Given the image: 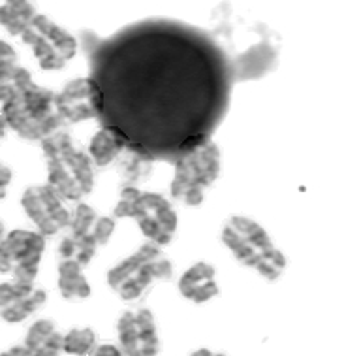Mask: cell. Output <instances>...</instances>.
I'll list each match as a JSON object with an SVG mask.
<instances>
[{"instance_id":"9","label":"cell","mask_w":359,"mask_h":356,"mask_svg":"<svg viewBox=\"0 0 359 356\" xmlns=\"http://www.w3.org/2000/svg\"><path fill=\"white\" fill-rule=\"evenodd\" d=\"M23 40L32 48L36 59L46 70H57L76 55V40L46 18H34L30 29L23 32Z\"/></svg>"},{"instance_id":"1","label":"cell","mask_w":359,"mask_h":356,"mask_svg":"<svg viewBox=\"0 0 359 356\" xmlns=\"http://www.w3.org/2000/svg\"><path fill=\"white\" fill-rule=\"evenodd\" d=\"M98 123L137 157L175 164L211 142L230 110L231 60L209 30L168 18L142 19L102 38L79 30Z\"/></svg>"},{"instance_id":"34","label":"cell","mask_w":359,"mask_h":356,"mask_svg":"<svg viewBox=\"0 0 359 356\" xmlns=\"http://www.w3.org/2000/svg\"><path fill=\"white\" fill-rule=\"evenodd\" d=\"M136 356H151V355H136Z\"/></svg>"},{"instance_id":"32","label":"cell","mask_w":359,"mask_h":356,"mask_svg":"<svg viewBox=\"0 0 359 356\" xmlns=\"http://www.w3.org/2000/svg\"><path fill=\"white\" fill-rule=\"evenodd\" d=\"M4 237H6V230H4V225H2V220H0V244H2Z\"/></svg>"},{"instance_id":"24","label":"cell","mask_w":359,"mask_h":356,"mask_svg":"<svg viewBox=\"0 0 359 356\" xmlns=\"http://www.w3.org/2000/svg\"><path fill=\"white\" fill-rule=\"evenodd\" d=\"M34 286L32 285H23V283H0V309L8 308L10 303L18 302L19 298L27 296L29 292H32Z\"/></svg>"},{"instance_id":"4","label":"cell","mask_w":359,"mask_h":356,"mask_svg":"<svg viewBox=\"0 0 359 356\" xmlns=\"http://www.w3.org/2000/svg\"><path fill=\"white\" fill-rule=\"evenodd\" d=\"M171 277L173 264L162 255L160 245L147 242L107 272V285L124 302H134L154 281H170Z\"/></svg>"},{"instance_id":"6","label":"cell","mask_w":359,"mask_h":356,"mask_svg":"<svg viewBox=\"0 0 359 356\" xmlns=\"http://www.w3.org/2000/svg\"><path fill=\"white\" fill-rule=\"evenodd\" d=\"M220 173V151L217 143H205L184 154L175 162V176L171 181V195L187 206H200L205 190Z\"/></svg>"},{"instance_id":"14","label":"cell","mask_w":359,"mask_h":356,"mask_svg":"<svg viewBox=\"0 0 359 356\" xmlns=\"http://www.w3.org/2000/svg\"><path fill=\"white\" fill-rule=\"evenodd\" d=\"M34 21V8L27 0H8L0 6V23L4 25L10 34H23Z\"/></svg>"},{"instance_id":"10","label":"cell","mask_w":359,"mask_h":356,"mask_svg":"<svg viewBox=\"0 0 359 356\" xmlns=\"http://www.w3.org/2000/svg\"><path fill=\"white\" fill-rule=\"evenodd\" d=\"M21 206L41 236H55L60 228L70 225V211L49 185L29 187L21 198Z\"/></svg>"},{"instance_id":"20","label":"cell","mask_w":359,"mask_h":356,"mask_svg":"<svg viewBox=\"0 0 359 356\" xmlns=\"http://www.w3.org/2000/svg\"><path fill=\"white\" fill-rule=\"evenodd\" d=\"M76 149L77 147L76 143H74V140H72V136L68 132L62 131V128L41 140V151H43L48 161L66 157V154H70L72 151H76Z\"/></svg>"},{"instance_id":"23","label":"cell","mask_w":359,"mask_h":356,"mask_svg":"<svg viewBox=\"0 0 359 356\" xmlns=\"http://www.w3.org/2000/svg\"><path fill=\"white\" fill-rule=\"evenodd\" d=\"M74 239V245H76V253H74V261H77L81 266H87L88 262L93 261V256L96 253V239L93 234H87V236H70Z\"/></svg>"},{"instance_id":"30","label":"cell","mask_w":359,"mask_h":356,"mask_svg":"<svg viewBox=\"0 0 359 356\" xmlns=\"http://www.w3.org/2000/svg\"><path fill=\"white\" fill-rule=\"evenodd\" d=\"M212 355H215V352H211L209 349H198L196 352H192L190 356H212Z\"/></svg>"},{"instance_id":"8","label":"cell","mask_w":359,"mask_h":356,"mask_svg":"<svg viewBox=\"0 0 359 356\" xmlns=\"http://www.w3.org/2000/svg\"><path fill=\"white\" fill-rule=\"evenodd\" d=\"M88 153L79 149L66 157L48 161V185L66 200H81L95 187V172Z\"/></svg>"},{"instance_id":"29","label":"cell","mask_w":359,"mask_h":356,"mask_svg":"<svg viewBox=\"0 0 359 356\" xmlns=\"http://www.w3.org/2000/svg\"><path fill=\"white\" fill-rule=\"evenodd\" d=\"M0 356H30V350L27 345H15L12 349L4 350Z\"/></svg>"},{"instance_id":"25","label":"cell","mask_w":359,"mask_h":356,"mask_svg":"<svg viewBox=\"0 0 359 356\" xmlns=\"http://www.w3.org/2000/svg\"><path fill=\"white\" fill-rule=\"evenodd\" d=\"M15 70V51L6 42H0V84L12 79Z\"/></svg>"},{"instance_id":"16","label":"cell","mask_w":359,"mask_h":356,"mask_svg":"<svg viewBox=\"0 0 359 356\" xmlns=\"http://www.w3.org/2000/svg\"><path fill=\"white\" fill-rule=\"evenodd\" d=\"M46 302H48V292L41 291V289H32V292H29L27 296L19 298L18 302L0 309V319L6 322H23L29 315L43 308Z\"/></svg>"},{"instance_id":"11","label":"cell","mask_w":359,"mask_h":356,"mask_svg":"<svg viewBox=\"0 0 359 356\" xmlns=\"http://www.w3.org/2000/svg\"><path fill=\"white\" fill-rule=\"evenodd\" d=\"M55 107L66 123H81L88 119H98L100 95L90 77L70 81L59 95H55Z\"/></svg>"},{"instance_id":"2","label":"cell","mask_w":359,"mask_h":356,"mask_svg":"<svg viewBox=\"0 0 359 356\" xmlns=\"http://www.w3.org/2000/svg\"><path fill=\"white\" fill-rule=\"evenodd\" d=\"M0 104L6 126L25 140L41 142L66 123L55 107L53 91L36 85L23 68H18L12 79L0 84Z\"/></svg>"},{"instance_id":"21","label":"cell","mask_w":359,"mask_h":356,"mask_svg":"<svg viewBox=\"0 0 359 356\" xmlns=\"http://www.w3.org/2000/svg\"><path fill=\"white\" fill-rule=\"evenodd\" d=\"M98 215L95 208H90L88 204H77L74 215H70V228L72 236H87L93 234V226H95Z\"/></svg>"},{"instance_id":"7","label":"cell","mask_w":359,"mask_h":356,"mask_svg":"<svg viewBox=\"0 0 359 356\" xmlns=\"http://www.w3.org/2000/svg\"><path fill=\"white\" fill-rule=\"evenodd\" d=\"M43 249L46 236L40 232H8L0 244V273H12L13 281L34 285Z\"/></svg>"},{"instance_id":"22","label":"cell","mask_w":359,"mask_h":356,"mask_svg":"<svg viewBox=\"0 0 359 356\" xmlns=\"http://www.w3.org/2000/svg\"><path fill=\"white\" fill-rule=\"evenodd\" d=\"M53 332H57L53 321H48V319H41V321H36L32 327L29 328L27 332V339H25V345L29 347V350H36L40 345H43L49 339V336Z\"/></svg>"},{"instance_id":"17","label":"cell","mask_w":359,"mask_h":356,"mask_svg":"<svg viewBox=\"0 0 359 356\" xmlns=\"http://www.w3.org/2000/svg\"><path fill=\"white\" fill-rule=\"evenodd\" d=\"M136 322L140 332V355L156 356L160 350V339L153 313L149 309H140L136 313Z\"/></svg>"},{"instance_id":"18","label":"cell","mask_w":359,"mask_h":356,"mask_svg":"<svg viewBox=\"0 0 359 356\" xmlns=\"http://www.w3.org/2000/svg\"><path fill=\"white\" fill-rule=\"evenodd\" d=\"M96 334L93 328H72L62 339V350L74 356H87L96 349Z\"/></svg>"},{"instance_id":"15","label":"cell","mask_w":359,"mask_h":356,"mask_svg":"<svg viewBox=\"0 0 359 356\" xmlns=\"http://www.w3.org/2000/svg\"><path fill=\"white\" fill-rule=\"evenodd\" d=\"M123 149L124 143L113 132L100 128L88 143V157L96 166H107L117 159Z\"/></svg>"},{"instance_id":"27","label":"cell","mask_w":359,"mask_h":356,"mask_svg":"<svg viewBox=\"0 0 359 356\" xmlns=\"http://www.w3.org/2000/svg\"><path fill=\"white\" fill-rule=\"evenodd\" d=\"M12 170H10V166L8 164H4V162H0V200L6 196V189L8 185H10V181H12Z\"/></svg>"},{"instance_id":"12","label":"cell","mask_w":359,"mask_h":356,"mask_svg":"<svg viewBox=\"0 0 359 356\" xmlns=\"http://www.w3.org/2000/svg\"><path fill=\"white\" fill-rule=\"evenodd\" d=\"M179 292L194 303H205L218 296V285L215 279V268L207 262H196L181 275Z\"/></svg>"},{"instance_id":"13","label":"cell","mask_w":359,"mask_h":356,"mask_svg":"<svg viewBox=\"0 0 359 356\" xmlns=\"http://www.w3.org/2000/svg\"><path fill=\"white\" fill-rule=\"evenodd\" d=\"M81 268L74 258H62L59 264V291L68 302H81L90 296V285Z\"/></svg>"},{"instance_id":"5","label":"cell","mask_w":359,"mask_h":356,"mask_svg":"<svg viewBox=\"0 0 359 356\" xmlns=\"http://www.w3.org/2000/svg\"><path fill=\"white\" fill-rule=\"evenodd\" d=\"M115 217L136 219L149 242L164 247L177 230V213L170 200L158 192H142L136 187H124L115 206Z\"/></svg>"},{"instance_id":"19","label":"cell","mask_w":359,"mask_h":356,"mask_svg":"<svg viewBox=\"0 0 359 356\" xmlns=\"http://www.w3.org/2000/svg\"><path fill=\"white\" fill-rule=\"evenodd\" d=\"M118 341H121V349L123 355L136 356L140 355V332H137L136 313L126 311L121 315V319L117 322Z\"/></svg>"},{"instance_id":"31","label":"cell","mask_w":359,"mask_h":356,"mask_svg":"<svg viewBox=\"0 0 359 356\" xmlns=\"http://www.w3.org/2000/svg\"><path fill=\"white\" fill-rule=\"evenodd\" d=\"M6 121H4V117H2V115H0V140H2V138H4V134H6Z\"/></svg>"},{"instance_id":"26","label":"cell","mask_w":359,"mask_h":356,"mask_svg":"<svg viewBox=\"0 0 359 356\" xmlns=\"http://www.w3.org/2000/svg\"><path fill=\"white\" fill-rule=\"evenodd\" d=\"M113 232H115V220L109 217H98L93 226V236L98 245H106L111 239Z\"/></svg>"},{"instance_id":"33","label":"cell","mask_w":359,"mask_h":356,"mask_svg":"<svg viewBox=\"0 0 359 356\" xmlns=\"http://www.w3.org/2000/svg\"><path fill=\"white\" fill-rule=\"evenodd\" d=\"M212 356H226V355H220V352H215V355Z\"/></svg>"},{"instance_id":"28","label":"cell","mask_w":359,"mask_h":356,"mask_svg":"<svg viewBox=\"0 0 359 356\" xmlns=\"http://www.w3.org/2000/svg\"><path fill=\"white\" fill-rule=\"evenodd\" d=\"M93 356H124L123 350L115 347L111 343H106V345H100V347H96L93 350Z\"/></svg>"},{"instance_id":"3","label":"cell","mask_w":359,"mask_h":356,"mask_svg":"<svg viewBox=\"0 0 359 356\" xmlns=\"http://www.w3.org/2000/svg\"><path fill=\"white\" fill-rule=\"evenodd\" d=\"M222 244L231 251L237 262L256 270L265 279L275 281L286 268V258L273 245L269 234L250 217L231 215L226 219Z\"/></svg>"}]
</instances>
